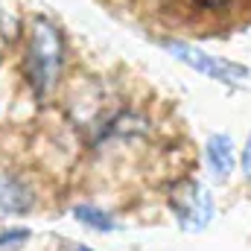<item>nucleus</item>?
Returning a JSON list of instances; mask_svg holds the SVG:
<instances>
[{
    "instance_id": "1",
    "label": "nucleus",
    "mask_w": 251,
    "mask_h": 251,
    "mask_svg": "<svg viewBox=\"0 0 251 251\" xmlns=\"http://www.w3.org/2000/svg\"><path fill=\"white\" fill-rule=\"evenodd\" d=\"M62 70V35L50 21H35L29 50H26V73L29 85L38 97H44Z\"/></svg>"
},
{
    "instance_id": "2",
    "label": "nucleus",
    "mask_w": 251,
    "mask_h": 251,
    "mask_svg": "<svg viewBox=\"0 0 251 251\" xmlns=\"http://www.w3.org/2000/svg\"><path fill=\"white\" fill-rule=\"evenodd\" d=\"M161 44H164V50H167L173 59L184 62L187 67H193L196 73H204L207 79H216V82H225V85H240V82L249 79V67L234 64V62H228V59H219V56H210V53L193 47L187 41L164 38Z\"/></svg>"
},
{
    "instance_id": "3",
    "label": "nucleus",
    "mask_w": 251,
    "mask_h": 251,
    "mask_svg": "<svg viewBox=\"0 0 251 251\" xmlns=\"http://www.w3.org/2000/svg\"><path fill=\"white\" fill-rule=\"evenodd\" d=\"M170 207L176 213V222L190 234L204 231L210 225V219H213V199L204 190V184H199L196 178H184V181H178L173 187Z\"/></svg>"
},
{
    "instance_id": "4",
    "label": "nucleus",
    "mask_w": 251,
    "mask_h": 251,
    "mask_svg": "<svg viewBox=\"0 0 251 251\" xmlns=\"http://www.w3.org/2000/svg\"><path fill=\"white\" fill-rule=\"evenodd\" d=\"M204 158H207V170L216 181H228L234 167H237V155H234V140L231 134H210L207 146H204Z\"/></svg>"
},
{
    "instance_id": "5",
    "label": "nucleus",
    "mask_w": 251,
    "mask_h": 251,
    "mask_svg": "<svg viewBox=\"0 0 251 251\" xmlns=\"http://www.w3.org/2000/svg\"><path fill=\"white\" fill-rule=\"evenodd\" d=\"M32 207V193L15 176H0V216L26 213Z\"/></svg>"
},
{
    "instance_id": "6",
    "label": "nucleus",
    "mask_w": 251,
    "mask_h": 251,
    "mask_svg": "<svg viewBox=\"0 0 251 251\" xmlns=\"http://www.w3.org/2000/svg\"><path fill=\"white\" fill-rule=\"evenodd\" d=\"M73 216H76L82 225L94 228V231H114V228H117L114 216L105 213V210H100V207H94V204H76V207H73Z\"/></svg>"
},
{
    "instance_id": "7",
    "label": "nucleus",
    "mask_w": 251,
    "mask_h": 251,
    "mask_svg": "<svg viewBox=\"0 0 251 251\" xmlns=\"http://www.w3.org/2000/svg\"><path fill=\"white\" fill-rule=\"evenodd\" d=\"M243 178L251 181V134L246 140V146H243Z\"/></svg>"
},
{
    "instance_id": "8",
    "label": "nucleus",
    "mask_w": 251,
    "mask_h": 251,
    "mask_svg": "<svg viewBox=\"0 0 251 251\" xmlns=\"http://www.w3.org/2000/svg\"><path fill=\"white\" fill-rule=\"evenodd\" d=\"M29 231L26 228H18V231H9V234H0V246H9V243H18V240H26Z\"/></svg>"
},
{
    "instance_id": "9",
    "label": "nucleus",
    "mask_w": 251,
    "mask_h": 251,
    "mask_svg": "<svg viewBox=\"0 0 251 251\" xmlns=\"http://www.w3.org/2000/svg\"><path fill=\"white\" fill-rule=\"evenodd\" d=\"M196 6H201V9H207V12H219V9H225L231 0H193Z\"/></svg>"
},
{
    "instance_id": "10",
    "label": "nucleus",
    "mask_w": 251,
    "mask_h": 251,
    "mask_svg": "<svg viewBox=\"0 0 251 251\" xmlns=\"http://www.w3.org/2000/svg\"><path fill=\"white\" fill-rule=\"evenodd\" d=\"M79 251H91V249H79Z\"/></svg>"
}]
</instances>
